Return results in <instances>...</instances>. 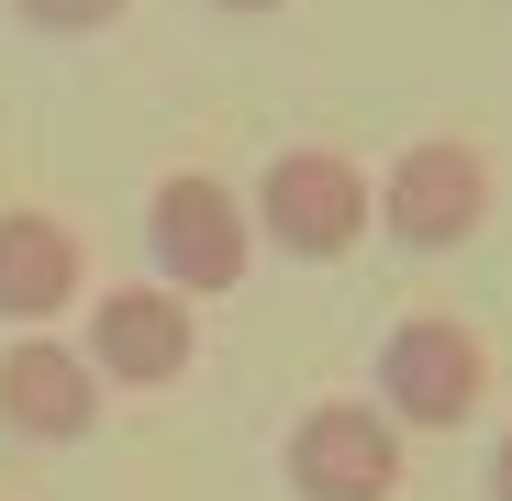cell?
<instances>
[{
  "mask_svg": "<svg viewBox=\"0 0 512 501\" xmlns=\"http://www.w3.org/2000/svg\"><path fill=\"white\" fill-rule=\"evenodd\" d=\"M490 223V156L457 134H423L379 167V234L401 257H457V245Z\"/></svg>",
  "mask_w": 512,
  "mask_h": 501,
  "instance_id": "277c9868",
  "label": "cell"
},
{
  "mask_svg": "<svg viewBox=\"0 0 512 501\" xmlns=\"http://www.w3.org/2000/svg\"><path fill=\"white\" fill-rule=\"evenodd\" d=\"M78 357L101 368V390H167V379H190L201 323H190L179 290L134 279V290H101V301H90V346H78Z\"/></svg>",
  "mask_w": 512,
  "mask_h": 501,
  "instance_id": "8992f818",
  "label": "cell"
},
{
  "mask_svg": "<svg viewBox=\"0 0 512 501\" xmlns=\"http://www.w3.org/2000/svg\"><path fill=\"white\" fill-rule=\"evenodd\" d=\"M90 301V245H78V223L56 212H0V323L12 334H45L56 312Z\"/></svg>",
  "mask_w": 512,
  "mask_h": 501,
  "instance_id": "ba28073f",
  "label": "cell"
},
{
  "mask_svg": "<svg viewBox=\"0 0 512 501\" xmlns=\"http://www.w3.org/2000/svg\"><path fill=\"white\" fill-rule=\"evenodd\" d=\"M0 424L23 446H78L101 424V368L67 346V334H12L0 346Z\"/></svg>",
  "mask_w": 512,
  "mask_h": 501,
  "instance_id": "52a82bcc",
  "label": "cell"
},
{
  "mask_svg": "<svg viewBox=\"0 0 512 501\" xmlns=\"http://www.w3.org/2000/svg\"><path fill=\"white\" fill-rule=\"evenodd\" d=\"M12 12H23L34 34H101V23L134 12V0H12Z\"/></svg>",
  "mask_w": 512,
  "mask_h": 501,
  "instance_id": "9c48e42d",
  "label": "cell"
},
{
  "mask_svg": "<svg viewBox=\"0 0 512 501\" xmlns=\"http://www.w3.org/2000/svg\"><path fill=\"white\" fill-rule=\"evenodd\" d=\"M379 412L401 435H457V424H479V401H490V346H479V323H457V312H401L390 334H379Z\"/></svg>",
  "mask_w": 512,
  "mask_h": 501,
  "instance_id": "6da1fadb",
  "label": "cell"
},
{
  "mask_svg": "<svg viewBox=\"0 0 512 501\" xmlns=\"http://www.w3.org/2000/svg\"><path fill=\"white\" fill-rule=\"evenodd\" d=\"M490 501H512V424H501V446H490Z\"/></svg>",
  "mask_w": 512,
  "mask_h": 501,
  "instance_id": "30bf717a",
  "label": "cell"
},
{
  "mask_svg": "<svg viewBox=\"0 0 512 501\" xmlns=\"http://www.w3.org/2000/svg\"><path fill=\"white\" fill-rule=\"evenodd\" d=\"M145 257H156V290L212 301V290H234L245 257H256V212H245L223 179H201V167H167L156 201H145Z\"/></svg>",
  "mask_w": 512,
  "mask_h": 501,
  "instance_id": "3957f363",
  "label": "cell"
},
{
  "mask_svg": "<svg viewBox=\"0 0 512 501\" xmlns=\"http://www.w3.org/2000/svg\"><path fill=\"white\" fill-rule=\"evenodd\" d=\"M212 12H223V23H256V12H279V0H212Z\"/></svg>",
  "mask_w": 512,
  "mask_h": 501,
  "instance_id": "8fae6325",
  "label": "cell"
},
{
  "mask_svg": "<svg viewBox=\"0 0 512 501\" xmlns=\"http://www.w3.org/2000/svg\"><path fill=\"white\" fill-rule=\"evenodd\" d=\"M256 234L279 245V257L301 268H334L346 245L379 223V190H368V167L357 156H334V145H279L268 167H256Z\"/></svg>",
  "mask_w": 512,
  "mask_h": 501,
  "instance_id": "7a4b0ae2",
  "label": "cell"
},
{
  "mask_svg": "<svg viewBox=\"0 0 512 501\" xmlns=\"http://www.w3.org/2000/svg\"><path fill=\"white\" fill-rule=\"evenodd\" d=\"M279 479L301 501H390L401 490V424L379 401H312L279 446Z\"/></svg>",
  "mask_w": 512,
  "mask_h": 501,
  "instance_id": "5b68a950",
  "label": "cell"
}]
</instances>
